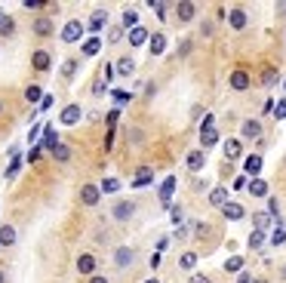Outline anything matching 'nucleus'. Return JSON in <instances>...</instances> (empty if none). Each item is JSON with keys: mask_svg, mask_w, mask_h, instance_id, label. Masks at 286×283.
<instances>
[{"mask_svg": "<svg viewBox=\"0 0 286 283\" xmlns=\"http://www.w3.org/2000/svg\"><path fill=\"white\" fill-rule=\"evenodd\" d=\"M77 40H84V22H80V19H71V22H65V28H62V44H77Z\"/></svg>", "mask_w": 286, "mask_h": 283, "instance_id": "1", "label": "nucleus"}, {"mask_svg": "<svg viewBox=\"0 0 286 283\" xmlns=\"http://www.w3.org/2000/svg\"><path fill=\"white\" fill-rule=\"evenodd\" d=\"M133 216H136V204H133V200H117L114 210H111V219L114 222H130Z\"/></svg>", "mask_w": 286, "mask_h": 283, "instance_id": "2", "label": "nucleus"}, {"mask_svg": "<svg viewBox=\"0 0 286 283\" xmlns=\"http://www.w3.org/2000/svg\"><path fill=\"white\" fill-rule=\"evenodd\" d=\"M80 117H84V108H80V105H65L62 114H59L62 127H77V124H80Z\"/></svg>", "mask_w": 286, "mask_h": 283, "instance_id": "3", "label": "nucleus"}, {"mask_svg": "<svg viewBox=\"0 0 286 283\" xmlns=\"http://www.w3.org/2000/svg\"><path fill=\"white\" fill-rule=\"evenodd\" d=\"M133 259H136V253L130 247H117L114 250V268H120V271H127L133 265Z\"/></svg>", "mask_w": 286, "mask_h": 283, "instance_id": "4", "label": "nucleus"}, {"mask_svg": "<svg viewBox=\"0 0 286 283\" xmlns=\"http://www.w3.org/2000/svg\"><path fill=\"white\" fill-rule=\"evenodd\" d=\"M99 197H102V188H99V185H84V188H80V204L96 207Z\"/></svg>", "mask_w": 286, "mask_h": 283, "instance_id": "5", "label": "nucleus"}, {"mask_svg": "<svg viewBox=\"0 0 286 283\" xmlns=\"http://www.w3.org/2000/svg\"><path fill=\"white\" fill-rule=\"evenodd\" d=\"M173 191H176V176H170L167 182L160 185V207H163V210L170 207V197H173Z\"/></svg>", "mask_w": 286, "mask_h": 283, "instance_id": "6", "label": "nucleus"}, {"mask_svg": "<svg viewBox=\"0 0 286 283\" xmlns=\"http://www.w3.org/2000/svg\"><path fill=\"white\" fill-rule=\"evenodd\" d=\"M203 164H207V157H203V151H188V157H185V167H188L191 173L203 170Z\"/></svg>", "mask_w": 286, "mask_h": 283, "instance_id": "7", "label": "nucleus"}, {"mask_svg": "<svg viewBox=\"0 0 286 283\" xmlns=\"http://www.w3.org/2000/svg\"><path fill=\"white\" fill-rule=\"evenodd\" d=\"M222 213H225V219H228V222H240L243 216H247V210H243L240 204H231V200L222 207Z\"/></svg>", "mask_w": 286, "mask_h": 283, "instance_id": "8", "label": "nucleus"}, {"mask_svg": "<svg viewBox=\"0 0 286 283\" xmlns=\"http://www.w3.org/2000/svg\"><path fill=\"white\" fill-rule=\"evenodd\" d=\"M31 65H34L37 71H50V65H53V59H50V53H47V50H37V53L31 56Z\"/></svg>", "mask_w": 286, "mask_h": 283, "instance_id": "9", "label": "nucleus"}, {"mask_svg": "<svg viewBox=\"0 0 286 283\" xmlns=\"http://www.w3.org/2000/svg\"><path fill=\"white\" fill-rule=\"evenodd\" d=\"M77 271H80V274H87V277H90V274H96V256L84 253V256L77 259Z\"/></svg>", "mask_w": 286, "mask_h": 283, "instance_id": "10", "label": "nucleus"}, {"mask_svg": "<svg viewBox=\"0 0 286 283\" xmlns=\"http://www.w3.org/2000/svg\"><path fill=\"white\" fill-rule=\"evenodd\" d=\"M31 31H34L37 37H50V34H53V19H34Z\"/></svg>", "mask_w": 286, "mask_h": 283, "instance_id": "11", "label": "nucleus"}, {"mask_svg": "<svg viewBox=\"0 0 286 283\" xmlns=\"http://www.w3.org/2000/svg\"><path fill=\"white\" fill-rule=\"evenodd\" d=\"M114 71H117L120 77H133V74H136V62H133L130 56H124V59L114 65Z\"/></svg>", "mask_w": 286, "mask_h": 283, "instance_id": "12", "label": "nucleus"}, {"mask_svg": "<svg viewBox=\"0 0 286 283\" xmlns=\"http://www.w3.org/2000/svg\"><path fill=\"white\" fill-rule=\"evenodd\" d=\"M240 154H243V142H240V139H228V142H225V157H228V160H237Z\"/></svg>", "mask_w": 286, "mask_h": 283, "instance_id": "13", "label": "nucleus"}, {"mask_svg": "<svg viewBox=\"0 0 286 283\" xmlns=\"http://www.w3.org/2000/svg\"><path fill=\"white\" fill-rule=\"evenodd\" d=\"M50 154H53V157H56V160H59V164H68V160H71V148H68V145H65V142H56V145H53V151H50Z\"/></svg>", "mask_w": 286, "mask_h": 283, "instance_id": "14", "label": "nucleus"}, {"mask_svg": "<svg viewBox=\"0 0 286 283\" xmlns=\"http://www.w3.org/2000/svg\"><path fill=\"white\" fill-rule=\"evenodd\" d=\"M148 40H151V34H148V31H145L142 25L130 31V44H133V47H142V44H148Z\"/></svg>", "mask_w": 286, "mask_h": 283, "instance_id": "15", "label": "nucleus"}, {"mask_svg": "<svg viewBox=\"0 0 286 283\" xmlns=\"http://www.w3.org/2000/svg\"><path fill=\"white\" fill-rule=\"evenodd\" d=\"M154 182V173L148 170V167H142L139 173H136V179H133V188H145V185H151Z\"/></svg>", "mask_w": 286, "mask_h": 283, "instance_id": "16", "label": "nucleus"}, {"mask_svg": "<svg viewBox=\"0 0 286 283\" xmlns=\"http://www.w3.org/2000/svg\"><path fill=\"white\" fill-rule=\"evenodd\" d=\"M228 19H231V28H234V31H243V28H247V13H243V10H231Z\"/></svg>", "mask_w": 286, "mask_h": 283, "instance_id": "17", "label": "nucleus"}, {"mask_svg": "<svg viewBox=\"0 0 286 283\" xmlns=\"http://www.w3.org/2000/svg\"><path fill=\"white\" fill-rule=\"evenodd\" d=\"M243 136H247V139H259L262 136V124H259V120H243Z\"/></svg>", "mask_w": 286, "mask_h": 283, "instance_id": "18", "label": "nucleus"}, {"mask_svg": "<svg viewBox=\"0 0 286 283\" xmlns=\"http://www.w3.org/2000/svg\"><path fill=\"white\" fill-rule=\"evenodd\" d=\"M99 50H102V40L99 37L84 40V47H80V53H84V56H99Z\"/></svg>", "mask_w": 286, "mask_h": 283, "instance_id": "19", "label": "nucleus"}, {"mask_svg": "<svg viewBox=\"0 0 286 283\" xmlns=\"http://www.w3.org/2000/svg\"><path fill=\"white\" fill-rule=\"evenodd\" d=\"M231 87H234V90H247V87H250V74H247V71H234V74H231Z\"/></svg>", "mask_w": 286, "mask_h": 283, "instance_id": "20", "label": "nucleus"}, {"mask_svg": "<svg viewBox=\"0 0 286 283\" xmlns=\"http://www.w3.org/2000/svg\"><path fill=\"white\" fill-rule=\"evenodd\" d=\"M105 22H108V13H105V10H96V13L90 16V31H102Z\"/></svg>", "mask_w": 286, "mask_h": 283, "instance_id": "21", "label": "nucleus"}, {"mask_svg": "<svg viewBox=\"0 0 286 283\" xmlns=\"http://www.w3.org/2000/svg\"><path fill=\"white\" fill-rule=\"evenodd\" d=\"M13 244H16V228L4 225V228H0V247H13Z\"/></svg>", "mask_w": 286, "mask_h": 283, "instance_id": "22", "label": "nucleus"}, {"mask_svg": "<svg viewBox=\"0 0 286 283\" xmlns=\"http://www.w3.org/2000/svg\"><path fill=\"white\" fill-rule=\"evenodd\" d=\"M210 204H213V207H225V204H228V191H225V188H213V191H210Z\"/></svg>", "mask_w": 286, "mask_h": 283, "instance_id": "23", "label": "nucleus"}, {"mask_svg": "<svg viewBox=\"0 0 286 283\" xmlns=\"http://www.w3.org/2000/svg\"><path fill=\"white\" fill-rule=\"evenodd\" d=\"M176 16H179V22H191L194 19V4H176Z\"/></svg>", "mask_w": 286, "mask_h": 283, "instance_id": "24", "label": "nucleus"}, {"mask_svg": "<svg viewBox=\"0 0 286 283\" xmlns=\"http://www.w3.org/2000/svg\"><path fill=\"white\" fill-rule=\"evenodd\" d=\"M148 44H151V53H154V56H160L163 50H167V37H163V34H151Z\"/></svg>", "mask_w": 286, "mask_h": 283, "instance_id": "25", "label": "nucleus"}, {"mask_svg": "<svg viewBox=\"0 0 286 283\" xmlns=\"http://www.w3.org/2000/svg\"><path fill=\"white\" fill-rule=\"evenodd\" d=\"M265 244H268V234L265 231H253L250 234V250H262Z\"/></svg>", "mask_w": 286, "mask_h": 283, "instance_id": "26", "label": "nucleus"}, {"mask_svg": "<svg viewBox=\"0 0 286 283\" xmlns=\"http://www.w3.org/2000/svg\"><path fill=\"white\" fill-rule=\"evenodd\" d=\"M120 28H130V31L139 28V13H136V10H127V13H124V22H120Z\"/></svg>", "mask_w": 286, "mask_h": 283, "instance_id": "27", "label": "nucleus"}, {"mask_svg": "<svg viewBox=\"0 0 286 283\" xmlns=\"http://www.w3.org/2000/svg\"><path fill=\"white\" fill-rule=\"evenodd\" d=\"M250 194H253V197H265V194H268V182L253 179V182H250Z\"/></svg>", "mask_w": 286, "mask_h": 283, "instance_id": "28", "label": "nucleus"}, {"mask_svg": "<svg viewBox=\"0 0 286 283\" xmlns=\"http://www.w3.org/2000/svg\"><path fill=\"white\" fill-rule=\"evenodd\" d=\"M225 271H228V274H243V259H240V256H231V259L225 262Z\"/></svg>", "mask_w": 286, "mask_h": 283, "instance_id": "29", "label": "nucleus"}, {"mask_svg": "<svg viewBox=\"0 0 286 283\" xmlns=\"http://www.w3.org/2000/svg\"><path fill=\"white\" fill-rule=\"evenodd\" d=\"M219 142V130H207V133H200V145L203 148H213Z\"/></svg>", "mask_w": 286, "mask_h": 283, "instance_id": "30", "label": "nucleus"}, {"mask_svg": "<svg viewBox=\"0 0 286 283\" xmlns=\"http://www.w3.org/2000/svg\"><path fill=\"white\" fill-rule=\"evenodd\" d=\"M259 170H262V154L247 157V173H250V176H259Z\"/></svg>", "mask_w": 286, "mask_h": 283, "instance_id": "31", "label": "nucleus"}, {"mask_svg": "<svg viewBox=\"0 0 286 283\" xmlns=\"http://www.w3.org/2000/svg\"><path fill=\"white\" fill-rule=\"evenodd\" d=\"M102 194H117L120 191V179H102Z\"/></svg>", "mask_w": 286, "mask_h": 283, "instance_id": "32", "label": "nucleus"}, {"mask_svg": "<svg viewBox=\"0 0 286 283\" xmlns=\"http://www.w3.org/2000/svg\"><path fill=\"white\" fill-rule=\"evenodd\" d=\"M0 34H4V37H13V34H16V19H13V16L4 19V25H0Z\"/></svg>", "mask_w": 286, "mask_h": 283, "instance_id": "33", "label": "nucleus"}, {"mask_svg": "<svg viewBox=\"0 0 286 283\" xmlns=\"http://www.w3.org/2000/svg\"><path fill=\"white\" fill-rule=\"evenodd\" d=\"M194 234H197V237H200V240H207V237H210V234H213V225H210V222H200V225H197V228H194Z\"/></svg>", "mask_w": 286, "mask_h": 283, "instance_id": "34", "label": "nucleus"}, {"mask_svg": "<svg viewBox=\"0 0 286 283\" xmlns=\"http://www.w3.org/2000/svg\"><path fill=\"white\" fill-rule=\"evenodd\" d=\"M253 222H256V231H265V228H268V225H271L274 219H271V216H262V213H259V216H253Z\"/></svg>", "mask_w": 286, "mask_h": 283, "instance_id": "35", "label": "nucleus"}, {"mask_svg": "<svg viewBox=\"0 0 286 283\" xmlns=\"http://www.w3.org/2000/svg\"><path fill=\"white\" fill-rule=\"evenodd\" d=\"M111 96H114V102H117V105H127V102L133 99V93H127V90H114Z\"/></svg>", "mask_w": 286, "mask_h": 283, "instance_id": "36", "label": "nucleus"}, {"mask_svg": "<svg viewBox=\"0 0 286 283\" xmlns=\"http://www.w3.org/2000/svg\"><path fill=\"white\" fill-rule=\"evenodd\" d=\"M19 167H22V157H19V154H13V164H10V170H7V179H16Z\"/></svg>", "mask_w": 286, "mask_h": 283, "instance_id": "37", "label": "nucleus"}, {"mask_svg": "<svg viewBox=\"0 0 286 283\" xmlns=\"http://www.w3.org/2000/svg\"><path fill=\"white\" fill-rule=\"evenodd\" d=\"M40 96H44V93H40V87H28V90H25V99H28V102H44Z\"/></svg>", "mask_w": 286, "mask_h": 283, "instance_id": "38", "label": "nucleus"}, {"mask_svg": "<svg viewBox=\"0 0 286 283\" xmlns=\"http://www.w3.org/2000/svg\"><path fill=\"white\" fill-rule=\"evenodd\" d=\"M179 265H182V268L188 271V268H194V265H197V256H194V253H185V256L179 259Z\"/></svg>", "mask_w": 286, "mask_h": 283, "instance_id": "39", "label": "nucleus"}, {"mask_svg": "<svg viewBox=\"0 0 286 283\" xmlns=\"http://www.w3.org/2000/svg\"><path fill=\"white\" fill-rule=\"evenodd\" d=\"M274 117H277V120H286V99H280V102L274 105Z\"/></svg>", "mask_w": 286, "mask_h": 283, "instance_id": "40", "label": "nucleus"}, {"mask_svg": "<svg viewBox=\"0 0 286 283\" xmlns=\"http://www.w3.org/2000/svg\"><path fill=\"white\" fill-rule=\"evenodd\" d=\"M74 71H77V62H74V59H71V62H65V65H62V74H65V77H68V80H71V77H74Z\"/></svg>", "mask_w": 286, "mask_h": 283, "instance_id": "41", "label": "nucleus"}, {"mask_svg": "<svg viewBox=\"0 0 286 283\" xmlns=\"http://www.w3.org/2000/svg\"><path fill=\"white\" fill-rule=\"evenodd\" d=\"M120 120V111L114 108V111H108V117H105V124H108V130H114V124Z\"/></svg>", "mask_w": 286, "mask_h": 283, "instance_id": "42", "label": "nucleus"}, {"mask_svg": "<svg viewBox=\"0 0 286 283\" xmlns=\"http://www.w3.org/2000/svg\"><path fill=\"white\" fill-rule=\"evenodd\" d=\"M120 37H124V28H111V31H108V40H111V44H117Z\"/></svg>", "mask_w": 286, "mask_h": 283, "instance_id": "43", "label": "nucleus"}, {"mask_svg": "<svg viewBox=\"0 0 286 283\" xmlns=\"http://www.w3.org/2000/svg\"><path fill=\"white\" fill-rule=\"evenodd\" d=\"M271 244H286V231H283V228H277V231H274V237H271Z\"/></svg>", "mask_w": 286, "mask_h": 283, "instance_id": "44", "label": "nucleus"}, {"mask_svg": "<svg viewBox=\"0 0 286 283\" xmlns=\"http://www.w3.org/2000/svg\"><path fill=\"white\" fill-rule=\"evenodd\" d=\"M102 71H105V77H102V80H105V84H108V80H114V74H117V71H114V65H111V62H108V65H105V68H102Z\"/></svg>", "mask_w": 286, "mask_h": 283, "instance_id": "45", "label": "nucleus"}, {"mask_svg": "<svg viewBox=\"0 0 286 283\" xmlns=\"http://www.w3.org/2000/svg\"><path fill=\"white\" fill-rule=\"evenodd\" d=\"M151 7H154V13H157L160 19H167V10H170L167 4H151Z\"/></svg>", "mask_w": 286, "mask_h": 283, "instance_id": "46", "label": "nucleus"}, {"mask_svg": "<svg viewBox=\"0 0 286 283\" xmlns=\"http://www.w3.org/2000/svg\"><path fill=\"white\" fill-rule=\"evenodd\" d=\"M170 250V237H160L157 240V253H167Z\"/></svg>", "mask_w": 286, "mask_h": 283, "instance_id": "47", "label": "nucleus"}, {"mask_svg": "<svg viewBox=\"0 0 286 283\" xmlns=\"http://www.w3.org/2000/svg\"><path fill=\"white\" fill-rule=\"evenodd\" d=\"M188 234H191V228H188V225H179V228H176V237H179V240H185Z\"/></svg>", "mask_w": 286, "mask_h": 283, "instance_id": "48", "label": "nucleus"}, {"mask_svg": "<svg viewBox=\"0 0 286 283\" xmlns=\"http://www.w3.org/2000/svg\"><path fill=\"white\" fill-rule=\"evenodd\" d=\"M240 188H250V182L243 179V176H237V179H234V191H240Z\"/></svg>", "mask_w": 286, "mask_h": 283, "instance_id": "49", "label": "nucleus"}, {"mask_svg": "<svg viewBox=\"0 0 286 283\" xmlns=\"http://www.w3.org/2000/svg\"><path fill=\"white\" fill-rule=\"evenodd\" d=\"M93 93H96V96L105 93V80H96V84H93Z\"/></svg>", "mask_w": 286, "mask_h": 283, "instance_id": "50", "label": "nucleus"}, {"mask_svg": "<svg viewBox=\"0 0 286 283\" xmlns=\"http://www.w3.org/2000/svg\"><path fill=\"white\" fill-rule=\"evenodd\" d=\"M265 84H268V87L277 84V71H268V74H265Z\"/></svg>", "mask_w": 286, "mask_h": 283, "instance_id": "51", "label": "nucleus"}, {"mask_svg": "<svg viewBox=\"0 0 286 283\" xmlns=\"http://www.w3.org/2000/svg\"><path fill=\"white\" fill-rule=\"evenodd\" d=\"M40 154H44V151H40V148H31V154H28V160H31V164H34V160H40Z\"/></svg>", "mask_w": 286, "mask_h": 283, "instance_id": "52", "label": "nucleus"}, {"mask_svg": "<svg viewBox=\"0 0 286 283\" xmlns=\"http://www.w3.org/2000/svg\"><path fill=\"white\" fill-rule=\"evenodd\" d=\"M173 222H176V225H182V210H179V207L173 210Z\"/></svg>", "mask_w": 286, "mask_h": 283, "instance_id": "53", "label": "nucleus"}, {"mask_svg": "<svg viewBox=\"0 0 286 283\" xmlns=\"http://www.w3.org/2000/svg\"><path fill=\"white\" fill-rule=\"evenodd\" d=\"M191 283H210V280L203 277V274H194V277H191Z\"/></svg>", "mask_w": 286, "mask_h": 283, "instance_id": "54", "label": "nucleus"}, {"mask_svg": "<svg viewBox=\"0 0 286 283\" xmlns=\"http://www.w3.org/2000/svg\"><path fill=\"white\" fill-rule=\"evenodd\" d=\"M90 283H108V277H99V274H93V277H90Z\"/></svg>", "mask_w": 286, "mask_h": 283, "instance_id": "55", "label": "nucleus"}, {"mask_svg": "<svg viewBox=\"0 0 286 283\" xmlns=\"http://www.w3.org/2000/svg\"><path fill=\"white\" fill-rule=\"evenodd\" d=\"M237 283H253V277H250V274H240V277H237Z\"/></svg>", "mask_w": 286, "mask_h": 283, "instance_id": "56", "label": "nucleus"}, {"mask_svg": "<svg viewBox=\"0 0 286 283\" xmlns=\"http://www.w3.org/2000/svg\"><path fill=\"white\" fill-rule=\"evenodd\" d=\"M4 19H7V13H4V10H0V25H4Z\"/></svg>", "mask_w": 286, "mask_h": 283, "instance_id": "57", "label": "nucleus"}, {"mask_svg": "<svg viewBox=\"0 0 286 283\" xmlns=\"http://www.w3.org/2000/svg\"><path fill=\"white\" fill-rule=\"evenodd\" d=\"M4 280H7V274H4V271H0V283H4Z\"/></svg>", "mask_w": 286, "mask_h": 283, "instance_id": "58", "label": "nucleus"}, {"mask_svg": "<svg viewBox=\"0 0 286 283\" xmlns=\"http://www.w3.org/2000/svg\"><path fill=\"white\" fill-rule=\"evenodd\" d=\"M145 283H160V280H145Z\"/></svg>", "mask_w": 286, "mask_h": 283, "instance_id": "59", "label": "nucleus"}, {"mask_svg": "<svg viewBox=\"0 0 286 283\" xmlns=\"http://www.w3.org/2000/svg\"><path fill=\"white\" fill-rule=\"evenodd\" d=\"M253 283H268V280H253Z\"/></svg>", "mask_w": 286, "mask_h": 283, "instance_id": "60", "label": "nucleus"}, {"mask_svg": "<svg viewBox=\"0 0 286 283\" xmlns=\"http://www.w3.org/2000/svg\"><path fill=\"white\" fill-rule=\"evenodd\" d=\"M0 114H4V102H0Z\"/></svg>", "mask_w": 286, "mask_h": 283, "instance_id": "61", "label": "nucleus"}, {"mask_svg": "<svg viewBox=\"0 0 286 283\" xmlns=\"http://www.w3.org/2000/svg\"><path fill=\"white\" fill-rule=\"evenodd\" d=\"M283 90H286V80H283Z\"/></svg>", "mask_w": 286, "mask_h": 283, "instance_id": "62", "label": "nucleus"}, {"mask_svg": "<svg viewBox=\"0 0 286 283\" xmlns=\"http://www.w3.org/2000/svg\"><path fill=\"white\" fill-rule=\"evenodd\" d=\"M283 274H286V268H283Z\"/></svg>", "mask_w": 286, "mask_h": 283, "instance_id": "63", "label": "nucleus"}]
</instances>
